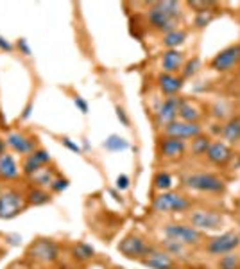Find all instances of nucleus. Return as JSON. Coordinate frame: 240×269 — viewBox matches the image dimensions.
<instances>
[{
	"label": "nucleus",
	"mask_w": 240,
	"mask_h": 269,
	"mask_svg": "<svg viewBox=\"0 0 240 269\" xmlns=\"http://www.w3.org/2000/svg\"><path fill=\"white\" fill-rule=\"evenodd\" d=\"M185 65V52L172 49V51H165L161 56V69L163 74H176L183 69Z\"/></svg>",
	"instance_id": "dca6fc26"
},
{
	"label": "nucleus",
	"mask_w": 240,
	"mask_h": 269,
	"mask_svg": "<svg viewBox=\"0 0 240 269\" xmlns=\"http://www.w3.org/2000/svg\"><path fill=\"white\" fill-rule=\"evenodd\" d=\"M161 246H163V251H167L169 255H171L172 258H186L188 255H186V248L188 246H185V244H181V242H176V240H172V239H167L165 237V240H161Z\"/></svg>",
	"instance_id": "b1692460"
},
{
	"label": "nucleus",
	"mask_w": 240,
	"mask_h": 269,
	"mask_svg": "<svg viewBox=\"0 0 240 269\" xmlns=\"http://www.w3.org/2000/svg\"><path fill=\"white\" fill-rule=\"evenodd\" d=\"M72 255H74V258H76V260L88 262V260H91V258H93L95 250L90 246V244L79 242V244H76V246L72 248Z\"/></svg>",
	"instance_id": "393cba45"
},
{
	"label": "nucleus",
	"mask_w": 240,
	"mask_h": 269,
	"mask_svg": "<svg viewBox=\"0 0 240 269\" xmlns=\"http://www.w3.org/2000/svg\"><path fill=\"white\" fill-rule=\"evenodd\" d=\"M63 146H66V147H68L70 151H74V153H77V154L81 153V147L77 146V144H74V142H72V140H70V139H63Z\"/></svg>",
	"instance_id": "ea45409f"
},
{
	"label": "nucleus",
	"mask_w": 240,
	"mask_h": 269,
	"mask_svg": "<svg viewBox=\"0 0 240 269\" xmlns=\"http://www.w3.org/2000/svg\"><path fill=\"white\" fill-rule=\"evenodd\" d=\"M211 115L215 117V119L219 120H224V119H231V108H228V104H226L224 101L222 102H215L213 108H211Z\"/></svg>",
	"instance_id": "7c9ffc66"
},
{
	"label": "nucleus",
	"mask_w": 240,
	"mask_h": 269,
	"mask_svg": "<svg viewBox=\"0 0 240 269\" xmlns=\"http://www.w3.org/2000/svg\"><path fill=\"white\" fill-rule=\"evenodd\" d=\"M0 49H2V51H13L11 43H8V41H4V40H2V38H0Z\"/></svg>",
	"instance_id": "79ce46f5"
},
{
	"label": "nucleus",
	"mask_w": 240,
	"mask_h": 269,
	"mask_svg": "<svg viewBox=\"0 0 240 269\" xmlns=\"http://www.w3.org/2000/svg\"><path fill=\"white\" fill-rule=\"evenodd\" d=\"M213 20H215V11H210V13H196V18H194V26H196L197 29H204V27L210 26Z\"/></svg>",
	"instance_id": "473e14b6"
},
{
	"label": "nucleus",
	"mask_w": 240,
	"mask_h": 269,
	"mask_svg": "<svg viewBox=\"0 0 240 269\" xmlns=\"http://www.w3.org/2000/svg\"><path fill=\"white\" fill-rule=\"evenodd\" d=\"M163 233L167 239L181 242L185 246H199L204 242V233L201 230L190 225H183V222H169L163 226Z\"/></svg>",
	"instance_id": "7ed1b4c3"
},
{
	"label": "nucleus",
	"mask_w": 240,
	"mask_h": 269,
	"mask_svg": "<svg viewBox=\"0 0 240 269\" xmlns=\"http://www.w3.org/2000/svg\"><path fill=\"white\" fill-rule=\"evenodd\" d=\"M185 41H186V31L174 29V31H171V33L163 34V40H161V43L167 47V51H172V49H178L179 45H183Z\"/></svg>",
	"instance_id": "5701e85b"
},
{
	"label": "nucleus",
	"mask_w": 240,
	"mask_h": 269,
	"mask_svg": "<svg viewBox=\"0 0 240 269\" xmlns=\"http://www.w3.org/2000/svg\"><path fill=\"white\" fill-rule=\"evenodd\" d=\"M201 133H203V126L201 124L185 122V120L178 119L163 127V137H174V139L181 140H192L196 137H199Z\"/></svg>",
	"instance_id": "6e6552de"
},
{
	"label": "nucleus",
	"mask_w": 240,
	"mask_h": 269,
	"mask_svg": "<svg viewBox=\"0 0 240 269\" xmlns=\"http://www.w3.org/2000/svg\"><path fill=\"white\" fill-rule=\"evenodd\" d=\"M183 99L178 97V95H172V97H167L163 102L160 104V108L156 109V122L158 126L165 127L167 124L174 122L178 119L179 108H181Z\"/></svg>",
	"instance_id": "9d476101"
},
{
	"label": "nucleus",
	"mask_w": 240,
	"mask_h": 269,
	"mask_svg": "<svg viewBox=\"0 0 240 269\" xmlns=\"http://www.w3.org/2000/svg\"><path fill=\"white\" fill-rule=\"evenodd\" d=\"M151 248L153 246H149L140 235H128L120 240V244H118L120 253L128 258H133V260H135V258L136 260H142V258L151 251Z\"/></svg>",
	"instance_id": "1a4fd4ad"
},
{
	"label": "nucleus",
	"mask_w": 240,
	"mask_h": 269,
	"mask_svg": "<svg viewBox=\"0 0 240 269\" xmlns=\"http://www.w3.org/2000/svg\"><path fill=\"white\" fill-rule=\"evenodd\" d=\"M20 47H22V51L26 52V54H31L29 47H27V45H26V41H23V40H20Z\"/></svg>",
	"instance_id": "37998d69"
},
{
	"label": "nucleus",
	"mask_w": 240,
	"mask_h": 269,
	"mask_svg": "<svg viewBox=\"0 0 240 269\" xmlns=\"http://www.w3.org/2000/svg\"><path fill=\"white\" fill-rule=\"evenodd\" d=\"M51 201V196H49L47 192H43V190H31L29 194V203L34 205V207H38V205H45Z\"/></svg>",
	"instance_id": "72a5a7b5"
},
{
	"label": "nucleus",
	"mask_w": 240,
	"mask_h": 269,
	"mask_svg": "<svg viewBox=\"0 0 240 269\" xmlns=\"http://www.w3.org/2000/svg\"><path fill=\"white\" fill-rule=\"evenodd\" d=\"M192 207V201L179 192H160L153 199V208L158 214H181Z\"/></svg>",
	"instance_id": "20e7f679"
},
{
	"label": "nucleus",
	"mask_w": 240,
	"mask_h": 269,
	"mask_svg": "<svg viewBox=\"0 0 240 269\" xmlns=\"http://www.w3.org/2000/svg\"><path fill=\"white\" fill-rule=\"evenodd\" d=\"M217 269H240V255L233 251V253L219 257Z\"/></svg>",
	"instance_id": "bb28decb"
},
{
	"label": "nucleus",
	"mask_w": 240,
	"mask_h": 269,
	"mask_svg": "<svg viewBox=\"0 0 240 269\" xmlns=\"http://www.w3.org/2000/svg\"><path fill=\"white\" fill-rule=\"evenodd\" d=\"M142 264L147 265L151 269H178L174 258L163 250H158V248H151V251L142 258Z\"/></svg>",
	"instance_id": "4468645a"
},
{
	"label": "nucleus",
	"mask_w": 240,
	"mask_h": 269,
	"mask_svg": "<svg viewBox=\"0 0 240 269\" xmlns=\"http://www.w3.org/2000/svg\"><path fill=\"white\" fill-rule=\"evenodd\" d=\"M238 79H240V66H238Z\"/></svg>",
	"instance_id": "a18cd8bd"
},
{
	"label": "nucleus",
	"mask_w": 240,
	"mask_h": 269,
	"mask_svg": "<svg viewBox=\"0 0 240 269\" xmlns=\"http://www.w3.org/2000/svg\"><path fill=\"white\" fill-rule=\"evenodd\" d=\"M206 253L210 257H222V255L233 253L240 248V233L235 230H228L215 237H210L204 244Z\"/></svg>",
	"instance_id": "39448f33"
},
{
	"label": "nucleus",
	"mask_w": 240,
	"mask_h": 269,
	"mask_svg": "<svg viewBox=\"0 0 240 269\" xmlns=\"http://www.w3.org/2000/svg\"><path fill=\"white\" fill-rule=\"evenodd\" d=\"M22 196L18 192H4L0 196V217L2 219H11L22 212Z\"/></svg>",
	"instance_id": "2eb2a0df"
},
{
	"label": "nucleus",
	"mask_w": 240,
	"mask_h": 269,
	"mask_svg": "<svg viewBox=\"0 0 240 269\" xmlns=\"http://www.w3.org/2000/svg\"><path fill=\"white\" fill-rule=\"evenodd\" d=\"M236 66H240V43H233L222 49L210 59V69L221 74L231 72Z\"/></svg>",
	"instance_id": "423d86ee"
},
{
	"label": "nucleus",
	"mask_w": 240,
	"mask_h": 269,
	"mask_svg": "<svg viewBox=\"0 0 240 269\" xmlns=\"http://www.w3.org/2000/svg\"><path fill=\"white\" fill-rule=\"evenodd\" d=\"M183 187L194 192L203 194H222L226 190V182L211 172H188L181 178Z\"/></svg>",
	"instance_id": "f03ea898"
},
{
	"label": "nucleus",
	"mask_w": 240,
	"mask_h": 269,
	"mask_svg": "<svg viewBox=\"0 0 240 269\" xmlns=\"http://www.w3.org/2000/svg\"><path fill=\"white\" fill-rule=\"evenodd\" d=\"M221 137L222 140H226V144L240 142V115H233L231 119H228L222 124Z\"/></svg>",
	"instance_id": "a211bd4d"
},
{
	"label": "nucleus",
	"mask_w": 240,
	"mask_h": 269,
	"mask_svg": "<svg viewBox=\"0 0 240 269\" xmlns=\"http://www.w3.org/2000/svg\"><path fill=\"white\" fill-rule=\"evenodd\" d=\"M34 154H36V158L38 160L41 162V164H49V160H51V156H49V153L47 151H43V149H40V151H34Z\"/></svg>",
	"instance_id": "4c0bfd02"
},
{
	"label": "nucleus",
	"mask_w": 240,
	"mask_h": 269,
	"mask_svg": "<svg viewBox=\"0 0 240 269\" xmlns=\"http://www.w3.org/2000/svg\"><path fill=\"white\" fill-rule=\"evenodd\" d=\"M158 153L165 160H178L186 153V142L174 137H161L158 142Z\"/></svg>",
	"instance_id": "9b49d317"
},
{
	"label": "nucleus",
	"mask_w": 240,
	"mask_h": 269,
	"mask_svg": "<svg viewBox=\"0 0 240 269\" xmlns=\"http://www.w3.org/2000/svg\"><path fill=\"white\" fill-rule=\"evenodd\" d=\"M172 187V176L169 172L160 171L154 176V189L160 190V192H169Z\"/></svg>",
	"instance_id": "cd10ccee"
},
{
	"label": "nucleus",
	"mask_w": 240,
	"mask_h": 269,
	"mask_svg": "<svg viewBox=\"0 0 240 269\" xmlns=\"http://www.w3.org/2000/svg\"><path fill=\"white\" fill-rule=\"evenodd\" d=\"M66 187H68V182H66V180H54L51 189L54 190V192H61V190H65Z\"/></svg>",
	"instance_id": "c9c22d12"
},
{
	"label": "nucleus",
	"mask_w": 240,
	"mask_h": 269,
	"mask_svg": "<svg viewBox=\"0 0 240 269\" xmlns=\"http://www.w3.org/2000/svg\"><path fill=\"white\" fill-rule=\"evenodd\" d=\"M231 158H233L231 147L226 142H222V140L211 142L210 149H208L206 153V160L210 162L211 165H215V167H226V165L231 162Z\"/></svg>",
	"instance_id": "ddd939ff"
},
{
	"label": "nucleus",
	"mask_w": 240,
	"mask_h": 269,
	"mask_svg": "<svg viewBox=\"0 0 240 269\" xmlns=\"http://www.w3.org/2000/svg\"><path fill=\"white\" fill-rule=\"evenodd\" d=\"M129 187V178L126 174H120L118 178H116V189L118 190H126Z\"/></svg>",
	"instance_id": "e433bc0d"
},
{
	"label": "nucleus",
	"mask_w": 240,
	"mask_h": 269,
	"mask_svg": "<svg viewBox=\"0 0 240 269\" xmlns=\"http://www.w3.org/2000/svg\"><path fill=\"white\" fill-rule=\"evenodd\" d=\"M116 117L120 119V122L124 124V126H129V119H128V115H126V111L120 106H116Z\"/></svg>",
	"instance_id": "58836bf2"
},
{
	"label": "nucleus",
	"mask_w": 240,
	"mask_h": 269,
	"mask_svg": "<svg viewBox=\"0 0 240 269\" xmlns=\"http://www.w3.org/2000/svg\"><path fill=\"white\" fill-rule=\"evenodd\" d=\"M4 142H2V140H0V156H4Z\"/></svg>",
	"instance_id": "c03bdc74"
},
{
	"label": "nucleus",
	"mask_w": 240,
	"mask_h": 269,
	"mask_svg": "<svg viewBox=\"0 0 240 269\" xmlns=\"http://www.w3.org/2000/svg\"><path fill=\"white\" fill-rule=\"evenodd\" d=\"M190 226L201 230V232H217L224 226V215L219 214L215 210H194L192 214H188Z\"/></svg>",
	"instance_id": "0eeeda50"
},
{
	"label": "nucleus",
	"mask_w": 240,
	"mask_h": 269,
	"mask_svg": "<svg viewBox=\"0 0 240 269\" xmlns=\"http://www.w3.org/2000/svg\"><path fill=\"white\" fill-rule=\"evenodd\" d=\"M238 171H240V162H238Z\"/></svg>",
	"instance_id": "49530a36"
},
{
	"label": "nucleus",
	"mask_w": 240,
	"mask_h": 269,
	"mask_svg": "<svg viewBox=\"0 0 240 269\" xmlns=\"http://www.w3.org/2000/svg\"><path fill=\"white\" fill-rule=\"evenodd\" d=\"M188 8H192L196 13H210L213 11L215 8H217V2H213V0H192V2H188Z\"/></svg>",
	"instance_id": "c756f323"
},
{
	"label": "nucleus",
	"mask_w": 240,
	"mask_h": 269,
	"mask_svg": "<svg viewBox=\"0 0 240 269\" xmlns=\"http://www.w3.org/2000/svg\"><path fill=\"white\" fill-rule=\"evenodd\" d=\"M201 69V59L197 58V56H194L192 59H188V61L183 65V69H181V77H183V81L185 79H188V77H192V76H196L197 74V70Z\"/></svg>",
	"instance_id": "c85d7f7f"
},
{
	"label": "nucleus",
	"mask_w": 240,
	"mask_h": 269,
	"mask_svg": "<svg viewBox=\"0 0 240 269\" xmlns=\"http://www.w3.org/2000/svg\"><path fill=\"white\" fill-rule=\"evenodd\" d=\"M211 146V139L208 137V134L201 133L199 137H196V139H192V144H190V153L194 154V156H206L208 149H210Z\"/></svg>",
	"instance_id": "4be33fe9"
},
{
	"label": "nucleus",
	"mask_w": 240,
	"mask_h": 269,
	"mask_svg": "<svg viewBox=\"0 0 240 269\" xmlns=\"http://www.w3.org/2000/svg\"><path fill=\"white\" fill-rule=\"evenodd\" d=\"M34 182L40 183V185H52V182H54V178H52V172L49 171V169H40L38 172H34L33 174Z\"/></svg>",
	"instance_id": "f704fd0d"
},
{
	"label": "nucleus",
	"mask_w": 240,
	"mask_h": 269,
	"mask_svg": "<svg viewBox=\"0 0 240 269\" xmlns=\"http://www.w3.org/2000/svg\"><path fill=\"white\" fill-rule=\"evenodd\" d=\"M8 144L20 154H29L34 149V142L22 133H11L8 137Z\"/></svg>",
	"instance_id": "aec40b11"
},
{
	"label": "nucleus",
	"mask_w": 240,
	"mask_h": 269,
	"mask_svg": "<svg viewBox=\"0 0 240 269\" xmlns=\"http://www.w3.org/2000/svg\"><path fill=\"white\" fill-rule=\"evenodd\" d=\"M104 147L108 151H111V153H118V151H126L129 147L128 140L122 139V137H118V134H109L108 139H106L104 142Z\"/></svg>",
	"instance_id": "a878e982"
},
{
	"label": "nucleus",
	"mask_w": 240,
	"mask_h": 269,
	"mask_svg": "<svg viewBox=\"0 0 240 269\" xmlns=\"http://www.w3.org/2000/svg\"><path fill=\"white\" fill-rule=\"evenodd\" d=\"M76 106L81 109V113H88V102L83 97H76Z\"/></svg>",
	"instance_id": "a19ab883"
},
{
	"label": "nucleus",
	"mask_w": 240,
	"mask_h": 269,
	"mask_svg": "<svg viewBox=\"0 0 240 269\" xmlns=\"http://www.w3.org/2000/svg\"><path fill=\"white\" fill-rule=\"evenodd\" d=\"M29 255L34 258V260L40 262H54L59 255V248L54 240H47L41 239L36 240L33 246L29 248Z\"/></svg>",
	"instance_id": "f8f14e48"
},
{
	"label": "nucleus",
	"mask_w": 240,
	"mask_h": 269,
	"mask_svg": "<svg viewBox=\"0 0 240 269\" xmlns=\"http://www.w3.org/2000/svg\"><path fill=\"white\" fill-rule=\"evenodd\" d=\"M181 18H183L181 4L174 2V0L153 2L149 11H147V20H149L151 27L163 34L178 29V26L181 24Z\"/></svg>",
	"instance_id": "f257e3e1"
},
{
	"label": "nucleus",
	"mask_w": 240,
	"mask_h": 269,
	"mask_svg": "<svg viewBox=\"0 0 240 269\" xmlns=\"http://www.w3.org/2000/svg\"><path fill=\"white\" fill-rule=\"evenodd\" d=\"M183 83H185L183 77L176 76V74H161V76H158V86L169 97L178 95V92L183 88Z\"/></svg>",
	"instance_id": "f3484780"
},
{
	"label": "nucleus",
	"mask_w": 240,
	"mask_h": 269,
	"mask_svg": "<svg viewBox=\"0 0 240 269\" xmlns=\"http://www.w3.org/2000/svg\"><path fill=\"white\" fill-rule=\"evenodd\" d=\"M41 162L38 160L36 158V154H29V156L26 158V162H23V172H26V174H29V176H33L34 172H38L41 169Z\"/></svg>",
	"instance_id": "2f4dec72"
},
{
	"label": "nucleus",
	"mask_w": 240,
	"mask_h": 269,
	"mask_svg": "<svg viewBox=\"0 0 240 269\" xmlns=\"http://www.w3.org/2000/svg\"><path fill=\"white\" fill-rule=\"evenodd\" d=\"M178 117H179V120H185V122L199 124V120L203 119V111H201V108L197 106V102L185 101V99H183Z\"/></svg>",
	"instance_id": "6ab92c4d"
},
{
	"label": "nucleus",
	"mask_w": 240,
	"mask_h": 269,
	"mask_svg": "<svg viewBox=\"0 0 240 269\" xmlns=\"http://www.w3.org/2000/svg\"><path fill=\"white\" fill-rule=\"evenodd\" d=\"M18 165H16L15 158L11 154H4L0 156V178L4 180H15L18 176Z\"/></svg>",
	"instance_id": "412c9836"
}]
</instances>
